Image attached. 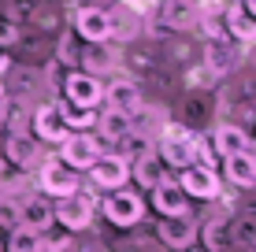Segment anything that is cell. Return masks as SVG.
<instances>
[{
    "label": "cell",
    "instance_id": "1f68e13d",
    "mask_svg": "<svg viewBox=\"0 0 256 252\" xmlns=\"http://www.w3.org/2000/svg\"><path fill=\"white\" fill-rule=\"evenodd\" d=\"M0 126H4V115H0Z\"/></svg>",
    "mask_w": 256,
    "mask_h": 252
},
{
    "label": "cell",
    "instance_id": "9a60e30c",
    "mask_svg": "<svg viewBox=\"0 0 256 252\" xmlns=\"http://www.w3.org/2000/svg\"><path fill=\"white\" fill-rule=\"evenodd\" d=\"M223 33H226V41H234V45H242V48L256 41V19L238 0L226 4V11H223Z\"/></svg>",
    "mask_w": 256,
    "mask_h": 252
},
{
    "label": "cell",
    "instance_id": "f546056e",
    "mask_svg": "<svg viewBox=\"0 0 256 252\" xmlns=\"http://www.w3.org/2000/svg\"><path fill=\"white\" fill-rule=\"evenodd\" d=\"M238 4H242V7H245V11H249V15H252V19H256V0H238Z\"/></svg>",
    "mask_w": 256,
    "mask_h": 252
},
{
    "label": "cell",
    "instance_id": "7c38bea8",
    "mask_svg": "<svg viewBox=\"0 0 256 252\" xmlns=\"http://www.w3.org/2000/svg\"><path fill=\"white\" fill-rule=\"evenodd\" d=\"M30 126H34V137H38L41 145H60L67 137L64 115H60V104H41V108L30 115Z\"/></svg>",
    "mask_w": 256,
    "mask_h": 252
},
{
    "label": "cell",
    "instance_id": "ffe728a7",
    "mask_svg": "<svg viewBox=\"0 0 256 252\" xmlns=\"http://www.w3.org/2000/svg\"><path fill=\"white\" fill-rule=\"evenodd\" d=\"M130 178L138 182L141 189H152L156 182H164V163H160V156H156L152 149H145V152H138L134 160H130Z\"/></svg>",
    "mask_w": 256,
    "mask_h": 252
},
{
    "label": "cell",
    "instance_id": "d4e9b609",
    "mask_svg": "<svg viewBox=\"0 0 256 252\" xmlns=\"http://www.w3.org/2000/svg\"><path fill=\"white\" fill-rule=\"evenodd\" d=\"M60 115H64V126H67V134H74V130H93L96 126V111L90 108H74V104H60Z\"/></svg>",
    "mask_w": 256,
    "mask_h": 252
},
{
    "label": "cell",
    "instance_id": "83f0119b",
    "mask_svg": "<svg viewBox=\"0 0 256 252\" xmlns=\"http://www.w3.org/2000/svg\"><path fill=\"white\" fill-rule=\"evenodd\" d=\"M22 175H26V171L12 167V163H8V160H0V186H15V182H19Z\"/></svg>",
    "mask_w": 256,
    "mask_h": 252
},
{
    "label": "cell",
    "instance_id": "277c9868",
    "mask_svg": "<svg viewBox=\"0 0 256 252\" xmlns=\"http://www.w3.org/2000/svg\"><path fill=\"white\" fill-rule=\"evenodd\" d=\"M193 145H197V137H193L190 130L167 126L164 134H160L156 156H160V163H164V167H171V171H182V167H190V163H197V160H193Z\"/></svg>",
    "mask_w": 256,
    "mask_h": 252
},
{
    "label": "cell",
    "instance_id": "4dcf8cb0",
    "mask_svg": "<svg viewBox=\"0 0 256 252\" xmlns=\"http://www.w3.org/2000/svg\"><path fill=\"white\" fill-rule=\"evenodd\" d=\"M0 100H4V82H0Z\"/></svg>",
    "mask_w": 256,
    "mask_h": 252
},
{
    "label": "cell",
    "instance_id": "ac0fdd59",
    "mask_svg": "<svg viewBox=\"0 0 256 252\" xmlns=\"http://www.w3.org/2000/svg\"><path fill=\"white\" fill-rule=\"evenodd\" d=\"M134 134V115L126 111H100L96 115V141H108V145H119Z\"/></svg>",
    "mask_w": 256,
    "mask_h": 252
},
{
    "label": "cell",
    "instance_id": "52a82bcc",
    "mask_svg": "<svg viewBox=\"0 0 256 252\" xmlns=\"http://www.w3.org/2000/svg\"><path fill=\"white\" fill-rule=\"evenodd\" d=\"M64 100L74 104V108L96 111L104 104V82H100V78H93V74H86V71H70L64 78Z\"/></svg>",
    "mask_w": 256,
    "mask_h": 252
},
{
    "label": "cell",
    "instance_id": "7a4b0ae2",
    "mask_svg": "<svg viewBox=\"0 0 256 252\" xmlns=\"http://www.w3.org/2000/svg\"><path fill=\"white\" fill-rule=\"evenodd\" d=\"M100 212L104 219L112 223V227H138L141 219H145V201H141V193H134V189H112L108 197L100 201Z\"/></svg>",
    "mask_w": 256,
    "mask_h": 252
},
{
    "label": "cell",
    "instance_id": "3957f363",
    "mask_svg": "<svg viewBox=\"0 0 256 252\" xmlns=\"http://www.w3.org/2000/svg\"><path fill=\"white\" fill-rule=\"evenodd\" d=\"M104 156L100 141L90 134V130H74V134H67L64 141H60V163H67L70 171H90L96 160Z\"/></svg>",
    "mask_w": 256,
    "mask_h": 252
},
{
    "label": "cell",
    "instance_id": "f1b7e54d",
    "mask_svg": "<svg viewBox=\"0 0 256 252\" xmlns=\"http://www.w3.org/2000/svg\"><path fill=\"white\" fill-rule=\"evenodd\" d=\"M8 71H12V56H8V52L0 48V78H4Z\"/></svg>",
    "mask_w": 256,
    "mask_h": 252
},
{
    "label": "cell",
    "instance_id": "44dd1931",
    "mask_svg": "<svg viewBox=\"0 0 256 252\" xmlns=\"http://www.w3.org/2000/svg\"><path fill=\"white\" fill-rule=\"evenodd\" d=\"M197 245L204 252H226L230 249V234H226V215H216V219L200 223L197 227Z\"/></svg>",
    "mask_w": 256,
    "mask_h": 252
},
{
    "label": "cell",
    "instance_id": "7402d4cb",
    "mask_svg": "<svg viewBox=\"0 0 256 252\" xmlns=\"http://www.w3.org/2000/svg\"><path fill=\"white\" fill-rule=\"evenodd\" d=\"M160 22L171 26V30H186V26L197 22V7L190 0H164L160 4Z\"/></svg>",
    "mask_w": 256,
    "mask_h": 252
},
{
    "label": "cell",
    "instance_id": "ba28073f",
    "mask_svg": "<svg viewBox=\"0 0 256 252\" xmlns=\"http://www.w3.org/2000/svg\"><path fill=\"white\" fill-rule=\"evenodd\" d=\"M90 182L104 193L112 189H122L130 182V156H119V152H104L100 160L90 167Z\"/></svg>",
    "mask_w": 256,
    "mask_h": 252
},
{
    "label": "cell",
    "instance_id": "5b68a950",
    "mask_svg": "<svg viewBox=\"0 0 256 252\" xmlns=\"http://www.w3.org/2000/svg\"><path fill=\"white\" fill-rule=\"evenodd\" d=\"M38 186H41L45 197L60 201V197L78 193V189H82V178H78V171H70L67 163H60V160H41L38 163Z\"/></svg>",
    "mask_w": 256,
    "mask_h": 252
},
{
    "label": "cell",
    "instance_id": "603a6c76",
    "mask_svg": "<svg viewBox=\"0 0 256 252\" xmlns=\"http://www.w3.org/2000/svg\"><path fill=\"white\" fill-rule=\"evenodd\" d=\"M226 234H230V249H256V215L242 212L234 219H226Z\"/></svg>",
    "mask_w": 256,
    "mask_h": 252
},
{
    "label": "cell",
    "instance_id": "2e32d148",
    "mask_svg": "<svg viewBox=\"0 0 256 252\" xmlns=\"http://www.w3.org/2000/svg\"><path fill=\"white\" fill-rule=\"evenodd\" d=\"M148 193H152V208L160 215H190V197L178 189V182L164 178V182H156Z\"/></svg>",
    "mask_w": 256,
    "mask_h": 252
},
{
    "label": "cell",
    "instance_id": "cb8c5ba5",
    "mask_svg": "<svg viewBox=\"0 0 256 252\" xmlns=\"http://www.w3.org/2000/svg\"><path fill=\"white\" fill-rule=\"evenodd\" d=\"M4 252H45V234L30 230V227H12Z\"/></svg>",
    "mask_w": 256,
    "mask_h": 252
},
{
    "label": "cell",
    "instance_id": "30bf717a",
    "mask_svg": "<svg viewBox=\"0 0 256 252\" xmlns=\"http://www.w3.org/2000/svg\"><path fill=\"white\" fill-rule=\"evenodd\" d=\"M156 238H160L171 252L193 249V245H197V223H193V215H160V223H156Z\"/></svg>",
    "mask_w": 256,
    "mask_h": 252
},
{
    "label": "cell",
    "instance_id": "d6986e66",
    "mask_svg": "<svg viewBox=\"0 0 256 252\" xmlns=\"http://www.w3.org/2000/svg\"><path fill=\"white\" fill-rule=\"evenodd\" d=\"M223 175L234 189H252L256 186V152H238L223 160Z\"/></svg>",
    "mask_w": 256,
    "mask_h": 252
},
{
    "label": "cell",
    "instance_id": "8992f818",
    "mask_svg": "<svg viewBox=\"0 0 256 252\" xmlns=\"http://www.w3.org/2000/svg\"><path fill=\"white\" fill-rule=\"evenodd\" d=\"M178 189L190 197V201H216L223 182H219L216 167H200V163H190V167L178 171Z\"/></svg>",
    "mask_w": 256,
    "mask_h": 252
},
{
    "label": "cell",
    "instance_id": "4316f807",
    "mask_svg": "<svg viewBox=\"0 0 256 252\" xmlns=\"http://www.w3.org/2000/svg\"><path fill=\"white\" fill-rule=\"evenodd\" d=\"M15 41H19V26H15L12 19H0V48L8 52Z\"/></svg>",
    "mask_w": 256,
    "mask_h": 252
},
{
    "label": "cell",
    "instance_id": "e0dca14e",
    "mask_svg": "<svg viewBox=\"0 0 256 252\" xmlns=\"http://www.w3.org/2000/svg\"><path fill=\"white\" fill-rule=\"evenodd\" d=\"M249 145H252V137H249V130L245 126H238V123H219L216 126V134H212V149H216V156H238V152H249Z\"/></svg>",
    "mask_w": 256,
    "mask_h": 252
},
{
    "label": "cell",
    "instance_id": "6da1fadb",
    "mask_svg": "<svg viewBox=\"0 0 256 252\" xmlns=\"http://www.w3.org/2000/svg\"><path fill=\"white\" fill-rule=\"evenodd\" d=\"M93 215H96V197L93 193H70L52 201V223H60L67 234H82L93 227Z\"/></svg>",
    "mask_w": 256,
    "mask_h": 252
},
{
    "label": "cell",
    "instance_id": "5bb4252c",
    "mask_svg": "<svg viewBox=\"0 0 256 252\" xmlns=\"http://www.w3.org/2000/svg\"><path fill=\"white\" fill-rule=\"evenodd\" d=\"M4 160L19 171H34L41 163V141H34V134H8Z\"/></svg>",
    "mask_w": 256,
    "mask_h": 252
},
{
    "label": "cell",
    "instance_id": "d6a6232c",
    "mask_svg": "<svg viewBox=\"0 0 256 252\" xmlns=\"http://www.w3.org/2000/svg\"><path fill=\"white\" fill-rule=\"evenodd\" d=\"M252 252H256V249H252Z\"/></svg>",
    "mask_w": 256,
    "mask_h": 252
},
{
    "label": "cell",
    "instance_id": "484cf974",
    "mask_svg": "<svg viewBox=\"0 0 256 252\" xmlns=\"http://www.w3.org/2000/svg\"><path fill=\"white\" fill-rule=\"evenodd\" d=\"M70 249H74V234H56V238H48V234H45V252H70Z\"/></svg>",
    "mask_w": 256,
    "mask_h": 252
},
{
    "label": "cell",
    "instance_id": "9c48e42d",
    "mask_svg": "<svg viewBox=\"0 0 256 252\" xmlns=\"http://www.w3.org/2000/svg\"><path fill=\"white\" fill-rule=\"evenodd\" d=\"M74 33L86 45H108L112 41V11L104 7H78L74 11Z\"/></svg>",
    "mask_w": 256,
    "mask_h": 252
},
{
    "label": "cell",
    "instance_id": "4fadbf2b",
    "mask_svg": "<svg viewBox=\"0 0 256 252\" xmlns=\"http://www.w3.org/2000/svg\"><path fill=\"white\" fill-rule=\"evenodd\" d=\"M104 104H108L112 111H126V115H138L145 97H141L138 82H130V78H112L108 85H104Z\"/></svg>",
    "mask_w": 256,
    "mask_h": 252
},
{
    "label": "cell",
    "instance_id": "8fae6325",
    "mask_svg": "<svg viewBox=\"0 0 256 252\" xmlns=\"http://www.w3.org/2000/svg\"><path fill=\"white\" fill-rule=\"evenodd\" d=\"M15 227H30L38 234H48V227H52V201L45 193L22 197V201L15 204Z\"/></svg>",
    "mask_w": 256,
    "mask_h": 252
}]
</instances>
